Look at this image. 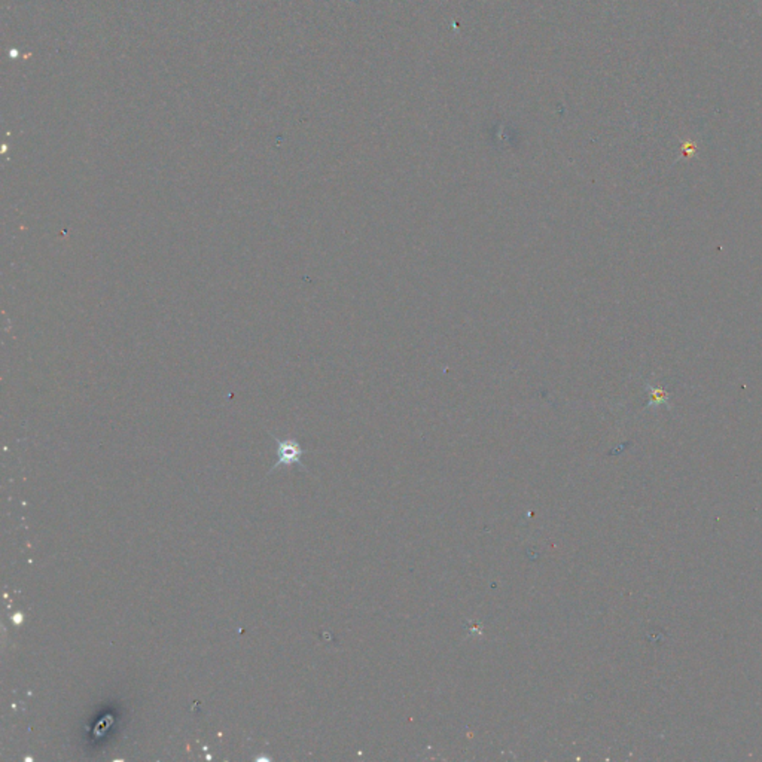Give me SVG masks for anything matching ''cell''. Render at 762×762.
<instances>
[{
    "mask_svg": "<svg viewBox=\"0 0 762 762\" xmlns=\"http://www.w3.org/2000/svg\"><path fill=\"white\" fill-rule=\"evenodd\" d=\"M272 439H274L277 442V454H279V460L277 463L272 466L271 471L272 472L274 469H277L279 466L281 464H292V463H298L301 464V456H302V450L300 447L298 442H295L292 439H286V441H280L277 439L274 435H271Z\"/></svg>",
    "mask_w": 762,
    "mask_h": 762,
    "instance_id": "obj_1",
    "label": "cell"
}]
</instances>
